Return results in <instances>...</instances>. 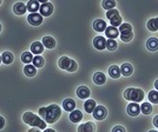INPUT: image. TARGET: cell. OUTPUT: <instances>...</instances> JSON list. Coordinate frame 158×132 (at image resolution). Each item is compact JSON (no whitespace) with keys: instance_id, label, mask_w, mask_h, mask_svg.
Listing matches in <instances>:
<instances>
[{"instance_id":"cell-1","label":"cell","mask_w":158,"mask_h":132,"mask_svg":"<svg viewBox=\"0 0 158 132\" xmlns=\"http://www.w3.org/2000/svg\"><path fill=\"white\" fill-rule=\"evenodd\" d=\"M39 114L46 124H53L60 118L61 110H60L59 105L52 104V105H48L46 107H41L39 110Z\"/></svg>"},{"instance_id":"cell-2","label":"cell","mask_w":158,"mask_h":132,"mask_svg":"<svg viewBox=\"0 0 158 132\" xmlns=\"http://www.w3.org/2000/svg\"><path fill=\"white\" fill-rule=\"evenodd\" d=\"M23 120L27 125L32 126V127H37L40 130H45L46 129V123L43 120L41 117L34 114L33 112H25L23 114Z\"/></svg>"},{"instance_id":"cell-3","label":"cell","mask_w":158,"mask_h":132,"mask_svg":"<svg viewBox=\"0 0 158 132\" xmlns=\"http://www.w3.org/2000/svg\"><path fill=\"white\" fill-rule=\"evenodd\" d=\"M124 98L126 100H130L132 103H140L144 99V92L140 89H127L124 92Z\"/></svg>"},{"instance_id":"cell-4","label":"cell","mask_w":158,"mask_h":132,"mask_svg":"<svg viewBox=\"0 0 158 132\" xmlns=\"http://www.w3.org/2000/svg\"><path fill=\"white\" fill-rule=\"evenodd\" d=\"M119 35H120V39L125 43L131 41L133 38V33H132V26L130 24H122L118 28Z\"/></svg>"},{"instance_id":"cell-5","label":"cell","mask_w":158,"mask_h":132,"mask_svg":"<svg viewBox=\"0 0 158 132\" xmlns=\"http://www.w3.org/2000/svg\"><path fill=\"white\" fill-rule=\"evenodd\" d=\"M58 65L61 70H65V71H69V72H74L77 70V63L74 60L70 59L69 57H61L58 61Z\"/></svg>"},{"instance_id":"cell-6","label":"cell","mask_w":158,"mask_h":132,"mask_svg":"<svg viewBox=\"0 0 158 132\" xmlns=\"http://www.w3.org/2000/svg\"><path fill=\"white\" fill-rule=\"evenodd\" d=\"M106 17H107V19L110 20V24H111L112 27H118V26H120L122 23H123L119 12L117 10H114V8L107 11V12H106Z\"/></svg>"},{"instance_id":"cell-7","label":"cell","mask_w":158,"mask_h":132,"mask_svg":"<svg viewBox=\"0 0 158 132\" xmlns=\"http://www.w3.org/2000/svg\"><path fill=\"white\" fill-rule=\"evenodd\" d=\"M27 21L32 26H39L43 24V15L40 13H31L27 17Z\"/></svg>"},{"instance_id":"cell-8","label":"cell","mask_w":158,"mask_h":132,"mask_svg":"<svg viewBox=\"0 0 158 132\" xmlns=\"http://www.w3.org/2000/svg\"><path fill=\"white\" fill-rule=\"evenodd\" d=\"M39 12L43 17H50L53 13V6L51 2H45V4H41L39 8Z\"/></svg>"},{"instance_id":"cell-9","label":"cell","mask_w":158,"mask_h":132,"mask_svg":"<svg viewBox=\"0 0 158 132\" xmlns=\"http://www.w3.org/2000/svg\"><path fill=\"white\" fill-rule=\"evenodd\" d=\"M93 117L94 119H97V120H103V119L106 118V114H107V111H106V109L104 106H97L96 109H94V111L92 112Z\"/></svg>"},{"instance_id":"cell-10","label":"cell","mask_w":158,"mask_h":132,"mask_svg":"<svg viewBox=\"0 0 158 132\" xmlns=\"http://www.w3.org/2000/svg\"><path fill=\"white\" fill-rule=\"evenodd\" d=\"M93 46L99 51L104 50V48H106V39L104 37H96L93 39Z\"/></svg>"},{"instance_id":"cell-11","label":"cell","mask_w":158,"mask_h":132,"mask_svg":"<svg viewBox=\"0 0 158 132\" xmlns=\"http://www.w3.org/2000/svg\"><path fill=\"white\" fill-rule=\"evenodd\" d=\"M140 112V105H138V103H131L127 106V113L131 116V117H136L138 116Z\"/></svg>"},{"instance_id":"cell-12","label":"cell","mask_w":158,"mask_h":132,"mask_svg":"<svg viewBox=\"0 0 158 132\" xmlns=\"http://www.w3.org/2000/svg\"><path fill=\"white\" fill-rule=\"evenodd\" d=\"M27 11V7L26 5L24 4V2H21V1H18V2H15L13 6V12L17 15H23V14L25 13Z\"/></svg>"},{"instance_id":"cell-13","label":"cell","mask_w":158,"mask_h":132,"mask_svg":"<svg viewBox=\"0 0 158 132\" xmlns=\"http://www.w3.org/2000/svg\"><path fill=\"white\" fill-rule=\"evenodd\" d=\"M63 109L67 111V112H72L73 110L76 109V101L71 98H67L63 101Z\"/></svg>"},{"instance_id":"cell-14","label":"cell","mask_w":158,"mask_h":132,"mask_svg":"<svg viewBox=\"0 0 158 132\" xmlns=\"http://www.w3.org/2000/svg\"><path fill=\"white\" fill-rule=\"evenodd\" d=\"M105 34H106V37H107L109 39H113V40H114L119 35V31H118V28H117V27L109 26V27H106Z\"/></svg>"},{"instance_id":"cell-15","label":"cell","mask_w":158,"mask_h":132,"mask_svg":"<svg viewBox=\"0 0 158 132\" xmlns=\"http://www.w3.org/2000/svg\"><path fill=\"white\" fill-rule=\"evenodd\" d=\"M27 11H30L31 13H37V11H39L40 8V2L37 0H31L27 2Z\"/></svg>"},{"instance_id":"cell-16","label":"cell","mask_w":158,"mask_h":132,"mask_svg":"<svg viewBox=\"0 0 158 132\" xmlns=\"http://www.w3.org/2000/svg\"><path fill=\"white\" fill-rule=\"evenodd\" d=\"M132 72H133V67H132L131 64L124 63L123 65L120 66V74H123V76H125V77H129V76L132 74Z\"/></svg>"},{"instance_id":"cell-17","label":"cell","mask_w":158,"mask_h":132,"mask_svg":"<svg viewBox=\"0 0 158 132\" xmlns=\"http://www.w3.org/2000/svg\"><path fill=\"white\" fill-rule=\"evenodd\" d=\"M77 96L80 99H86L90 97V90L86 86H79L77 90Z\"/></svg>"},{"instance_id":"cell-18","label":"cell","mask_w":158,"mask_h":132,"mask_svg":"<svg viewBox=\"0 0 158 132\" xmlns=\"http://www.w3.org/2000/svg\"><path fill=\"white\" fill-rule=\"evenodd\" d=\"M44 51V45L40 41H34L31 45V53H34L37 56H39L40 53H43Z\"/></svg>"},{"instance_id":"cell-19","label":"cell","mask_w":158,"mask_h":132,"mask_svg":"<svg viewBox=\"0 0 158 132\" xmlns=\"http://www.w3.org/2000/svg\"><path fill=\"white\" fill-rule=\"evenodd\" d=\"M78 132H94V124L91 122L84 123V124L79 125Z\"/></svg>"},{"instance_id":"cell-20","label":"cell","mask_w":158,"mask_h":132,"mask_svg":"<svg viewBox=\"0 0 158 132\" xmlns=\"http://www.w3.org/2000/svg\"><path fill=\"white\" fill-rule=\"evenodd\" d=\"M93 81H94V84H97V85H103V84H105V81H106L105 74L103 72H96L94 76H93Z\"/></svg>"},{"instance_id":"cell-21","label":"cell","mask_w":158,"mask_h":132,"mask_svg":"<svg viewBox=\"0 0 158 132\" xmlns=\"http://www.w3.org/2000/svg\"><path fill=\"white\" fill-rule=\"evenodd\" d=\"M93 28H94L97 32H103V31L106 30V23L102 19L94 20V23H93Z\"/></svg>"},{"instance_id":"cell-22","label":"cell","mask_w":158,"mask_h":132,"mask_svg":"<svg viewBox=\"0 0 158 132\" xmlns=\"http://www.w3.org/2000/svg\"><path fill=\"white\" fill-rule=\"evenodd\" d=\"M81 119H83V113L79 110H73L72 112L70 113V120L72 123H79Z\"/></svg>"},{"instance_id":"cell-23","label":"cell","mask_w":158,"mask_h":132,"mask_svg":"<svg viewBox=\"0 0 158 132\" xmlns=\"http://www.w3.org/2000/svg\"><path fill=\"white\" fill-rule=\"evenodd\" d=\"M84 107H85V111L87 113H92L94 111V109L97 107V104L93 99H87L84 104Z\"/></svg>"},{"instance_id":"cell-24","label":"cell","mask_w":158,"mask_h":132,"mask_svg":"<svg viewBox=\"0 0 158 132\" xmlns=\"http://www.w3.org/2000/svg\"><path fill=\"white\" fill-rule=\"evenodd\" d=\"M109 74L113 79H118L119 77H120V67H118L117 65H112L109 68Z\"/></svg>"},{"instance_id":"cell-25","label":"cell","mask_w":158,"mask_h":132,"mask_svg":"<svg viewBox=\"0 0 158 132\" xmlns=\"http://www.w3.org/2000/svg\"><path fill=\"white\" fill-rule=\"evenodd\" d=\"M43 45L46 48H54L56 47V40L53 39L52 37H44L43 38Z\"/></svg>"},{"instance_id":"cell-26","label":"cell","mask_w":158,"mask_h":132,"mask_svg":"<svg viewBox=\"0 0 158 132\" xmlns=\"http://www.w3.org/2000/svg\"><path fill=\"white\" fill-rule=\"evenodd\" d=\"M146 47L150 51H157L158 50V39L157 38H150L146 43Z\"/></svg>"},{"instance_id":"cell-27","label":"cell","mask_w":158,"mask_h":132,"mask_svg":"<svg viewBox=\"0 0 158 132\" xmlns=\"http://www.w3.org/2000/svg\"><path fill=\"white\" fill-rule=\"evenodd\" d=\"M1 60L4 61V64L10 65L13 63V54L11 52H4L1 54Z\"/></svg>"},{"instance_id":"cell-28","label":"cell","mask_w":158,"mask_h":132,"mask_svg":"<svg viewBox=\"0 0 158 132\" xmlns=\"http://www.w3.org/2000/svg\"><path fill=\"white\" fill-rule=\"evenodd\" d=\"M24 73L26 74L27 77H33L37 73V67H34L33 65L28 64V65H26L24 67Z\"/></svg>"},{"instance_id":"cell-29","label":"cell","mask_w":158,"mask_h":132,"mask_svg":"<svg viewBox=\"0 0 158 132\" xmlns=\"http://www.w3.org/2000/svg\"><path fill=\"white\" fill-rule=\"evenodd\" d=\"M148 28L152 31V32H155V31H157L158 30V18H153V19H150L148 21Z\"/></svg>"},{"instance_id":"cell-30","label":"cell","mask_w":158,"mask_h":132,"mask_svg":"<svg viewBox=\"0 0 158 132\" xmlns=\"http://www.w3.org/2000/svg\"><path fill=\"white\" fill-rule=\"evenodd\" d=\"M151 111H152V105L150 103H143L140 105V112L143 113V114H149V113H151Z\"/></svg>"},{"instance_id":"cell-31","label":"cell","mask_w":158,"mask_h":132,"mask_svg":"<svg viewBox=\"0 0 158 132\" xmlns=\"http://www.w3.org/2000/svg\"><path fill=\"white\" fill-rule=\"evenodd\" d=\"M33 66L34 67H43L44 66V58L43 57H40V56H35V57H33Z\"/></svg>"},{"instance_id":"cell-32","label":"cell","mask_w":158,"mask_h":132,"mask_svg":"<svg viewBox=\"0 0 158 132\" xmlns=\"http://www.w3.org/2000/svg\"><path fill=\"white\" fill-rule=\"evenodd\" d=\"M21 60H23V63H25L26 65H28L30 63H32L33 60V56L31 52H24L21 54Z\"/></svg>"},{"instance_id":"cell-33","label":"cell","mask_w":158,"mask_h":132,"mask_svg":"<svg viewBox=\"0 0 158 132\" xmlns=\"http://www.w3.org/2000/svg\"><path fill=\"white\" fill-rule=\"evenodd\" d=\"M103 8H105L107 11H110V10H113L114 6H116V1H113V0H104L103 1Z\"/></svg>"},{"instance_id":"cell-34","label":"cell","mask_w":158,"mask_h":132,"mask_svg":"<svg viewBox=\"0 0 158 132\" xmlns=\"http://www.w3.org/2000/svg\"><path fill=\"white\" fill-rule=\"evenodd\" d=\"M149 100L152 104H158V91H151L149 93Z\"/></svg>"},{"instance_id":"cell-35","label":"cell","mask_w":158,"mask_h":132,"mask_svg":"<svg viewBox=\"0 0 158 132\" xmlns=\"http://www.w3.org/2000/svg\"><path fill=\"white\" fill-rule=\"evenodd\" d=\"M106 47H107V50H110V51H114V50L117 48V41L113 39L106 40Z\"/></svg>"},{"instance_id":"cell-36","label":"cell","mask_w":158,"mask_h":132,"mask_svg":"<svg viewBox=\"0 0 158 132\" xmlns=\"http://www.w3.org/2000/svg\"><path fill=\"white\" fill-rule=\"evenodd\" d=\"M112 132H125V130H124V127H122V126H116V127H113Z\"/></svg>"},{"instance_id":"cell-37","label":"cell","mask_w":158,"mask_h":132,"mask_svg":"<svg viewBox=\"0 0 158 132\" xmlns=\"http://www.w3.org/2000/svg\"><path fill=\"white\" fill-rule=\"evenodd\" d=\"M4 126H5V119L2 117H0V130L4 129Z\"/></svg>"},{"instance_id":"cell-38","label":"cell","mask_w":158,"mask_h":132,"mask_svg":"<svg viewBox=\"0 0 158 132\" xmlns=\"http://www.w3.org/2000/svg\"><path fill=\"white\" fill-rule=\"evenodd\" d=\"M153 125L156 126V127H158V116H156L155 119H153Z\"/></svg>"},{"instance_id":"cell-39","label":"cell","mask_w":158,"mask_h":132,"mask_svg":"<svg viewBox=\"0 0 158 132\" xmlns=\"http://www.w3.org/2000/svg\"><path fill=\"white\" fill-rule=\"evenodd\" d=\"M28 132H40L39 129H37V127H32L31 130H28Z\"/></svg>"},{"instance_id":"cell-40","label":"cell","mask_w":158,"mask_h":132,"mask_svg":"<svg viewBox=\"0 0 158 132\" xmlns=\"http://www.w3.org/2000/svg\"><path fill=\"white\" fill-rule=\"evenodd\" d=\"M44 132H56L54 130H52V129H45L44 130Z\"/></svg>"},{"instance_id":"cell-41","label":"cell","mask_w":158,"mask_h":132,"mask_svg":"<svg viewBox=\"0 0 158 132\" xmlns=\"http://www.w3.org/2000/svg\"><path fill=\"white\" fill-rule=\"evenodd\" d=\"M155 87H156V91H158V80H156L155 83Z\"/></svg>"},{"instance_id":"cell-42","label":"cell","mask_w":158,"mask_h":132,"mask_svg":"<svg viewBox=\"0 0 158 132\" xmlns=\"http://www.w3.org/2000/svg\"><path fill=\"white\" fill-rule=\"evenodd\" d=\"M149 132H157V131H155V130H151V131H149Z\"/></svg>"},{"instance_id":"cell-43","label":"cell","mask_w":158,"mask_h":132,"mask_svg":"<svg viewBox=\"0 0 158 132\" xmlns=\"http://www.w3.org/2000/svg\"><path fill=\"white\" fill-rule=\"evenodd\" d=\"M1 61H2V60H1V56H0V63H1Z\"/></svg>"},{"instance_id":"cell-44","label":"cell","mask_w":158,"mask_h":132,"mask_svg":"<svg viewBox=\"0 0 158 132\" xmlns=\"http://www.w3.org/2000/svg\"><path fill=\"white\" fill-rule=\"evenodd\" d=\"M0 32H1V25H0Z\"/></svg>"},{"instance_id":"cell-45","label":"cell","mask_w":158,"mask_h":132,"mask_svg":"<svg viewBox=\"0 0 158 132\" xmlns=\"http://www.w3.org/2000/svg\"><path fill=\"white\" fill-rule=\"evenodd\" d=\"M0 5H1V1H0Z\"/></svg>"}]
</instances>
